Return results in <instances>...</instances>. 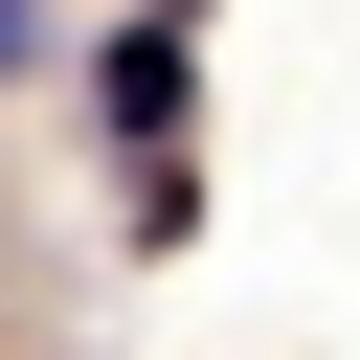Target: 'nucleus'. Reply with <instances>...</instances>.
I'll list each match as a JSON object with an SVG mask.
<instances>
[{
    "label": "nucleus",
    "mask_w": 360,
    "mask_h": 360,
    "mask_svg": "<svg viewBox=\"0 0 360 360\" xmlns=\"http://www.w3.org/2000/svg\"><path fill=\"white\" fill-rule=\"evenodd\" d=\"M135 22H202V0H135Z\"/></svg>",
    "instance_id": "7ed1b4c3"
},
{
    "label": "nucleus",
    "mask_w": 360,
    "mask_h": 360,
    "mask_svg": "<svg viewBox=\"0 0 360 360\" xmlns=\"http://www.w3.org/2000/svg\"><path fill=\"white\" fill-rule=\"evenodd\" d=\"M90 112H112L135 158H180V112H202V90H180V22H112V45H90Z\"/></svg>",
    "instance_id": "f257e3e1"
},
{
    "label": "nucleus",
    "mask_w": 360,
    "mask_h": 360,
    "mask_svg": "<svg viewBox=\"0 0 360 360\" xmlns=\"http://www.w3.org/2000/svg\"><path fill=\"white\" fill-rule=\"evenodd\" d=\"M22 45H45V0H0V68H22Z\"/></svg>",
    "instance_id": "f03ea898"
}]
</instances>
